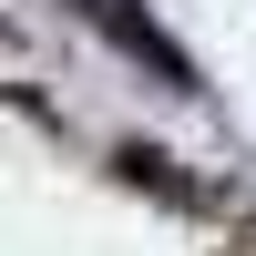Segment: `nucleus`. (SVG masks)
I'll return each instance as SVG.
<instances>
[{
    "label": "nucleus",
    "mask_w": 256,
    "mask_h": 256,
    "mask_svg": "<svg viewBox=\"0 0 256 256\" xmlns=\"http://www.w3.org/2000/svg\"><path fill=\"white\" fill-rule=\"evenodd\" d=\"M82 10H92V20H102V31H113V41H123V52H144V62H154V72H164V82H174V92H195V62H184V52H174V41H164V31H154V20H144V10H134V0H82Z\"/></svg>",
    "instance_id": "nucleus-1"
}]
</instances>
